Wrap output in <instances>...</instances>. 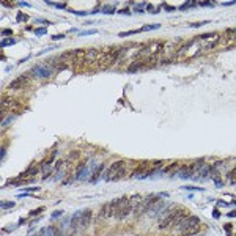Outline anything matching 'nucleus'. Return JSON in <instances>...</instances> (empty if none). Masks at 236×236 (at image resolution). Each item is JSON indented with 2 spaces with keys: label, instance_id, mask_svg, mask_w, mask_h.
Returning a JSON list of instances; mask_svg holds the SVG:
<instances>
[{
  "label": "nucleus",
  "instance_id": "f257e3e1",
  "mask_svg": "<svg viewBox=\"0 0 236 236\" xmlns=\"http://www.w3.org/2000/svg\"><path fill=\"white\" fill-rule=\"evenodd\" d=\"M126 49H123V47H120V49H110V52H107V54H104L102 57H101V60L96 63L98 65V68L99 69H107V68H110L112 65H115V62L118 58H120V55L124 52Z\"/></svg>",
  "mask_w": 236,
  "mask_h": 236
},
{
  "label": "nucleus",
  "instance_id": "f03ea898",
  "mask_svg": "<svg viewBox=\"0 0 236 236\" xmlns=\"http://www.w3.org/2000/svg\"><path fill=\"white\" fill-rule=\"evenodd\" d=\"M54 69L50 63H36L32 69L28 71L30 76H33L35 79H47L54 74Z\"/></svg>",
  "mask_w": 236,
  "mask_h": 236
},
{
  "label": "nucleus",
  "instance_id": "7ed1b4c3",
  "mask_svg": "<svg viewBox=\"0 0 236 236\" xmlns=\"http://www.w3.org/2000/svg\"><path fill=\"white\" fill-rule=\"evenodd\" d=\"M161 197H162V195L161 194H151V195H148L146 198H143V201H142V205L139 208H137L136 211H134V214L137 216V217H139V216H142V214H145V212H146L148 210H151V208L154 206V205L157 203V201L161 200Z\"/></svg>",
  "mask_w": 236,
  "mask_h": 236
},
{
  "label": "nucleus",
  "instance_id": "20e7f679",
  "mask_svg": "<svg viewBox=\"0 0 236 236\" xmlns=\"http://www.w3.org/2000/svg\"><path fill=\"white\" fill-rule=\"evenodd\" d=\"M131 212H132V208H131V205H129V198L127 197H120L115 219L117 220H123V219H126Z\"/></svg>",
  "mask_w": 236,
  "mask_h": 236
},
{
  "label": "nucleus",
  "instance_id": "39448f33",
  "mask_svg": "<svg viewBox=\"0 0 236 236\" xmlns=\"http://www.w3.org/2000/svg\"><path fill=\"white\" fill-rule=\"evenodd\" d=\"M118 201L120 198H115L112 200L110 203H106L99 211V219H110V217H115L117 214V208H118Z\"/></svg>",
  "mask_w": 236,
  "mask_h": 236
},
{
  "label": "nucleus",
  "instance_id": "423d86ee",
  "mask_svg": "<svg viewBox=\"0 0 236 236\" xmlns=\"http://www.w3.org/2000/svg\"><path fill=\"white\" fill-rule=\"evenodd\" d=\"M123 168H124V161H115L113 164H110L109 170L106 172V173H107L106 175V181H112L113 178L123 170Z\"/></svg>",
  "mask_w": 236,
  "mask_h": 236
},
{
  "label": "nucleus",
  "instance_id": "0eeeda50",
  "mask_svg": "<svg viewBox=\"0 0 236 236\" xmlns=\"http://www.w3.org/2000/svg\"><path fill=\"white\" fill-rule=\"evenodd\" d=\"M2 109H3V113L9 112V110H19V109H21V104H19L14 98L3 96L2 98Z\"/></svg>",
  "mask_w": 236,
  "mask_h": 236
},
{
  "label": "nucleus",
  "instance_id": "6e6552de",
  "mask_svg": "<svg viewBox=\"0 0 236 236\" xmlns=\"http://www.w3.org/2000/svg\"><path fill=\"white\" fill-rule=\"evenodd\" d=\"M28 80H30V74H28V73H25V74H22V76H19L18 79L13 80V82L9 83V88H11V90L22 88L24 85H27V83H28Z\"/></svg>",
  "mask_w": 236,
  "mask_h": 236
},
{
  "label": "nucleus",
  "instance_id": "1a4fd4ad",
  "mask_svg": "<svg viewBox=\"0 0 236 236\" xmlns=\"http://www.w3.org/2000/svg\"><path fill=\"white\" fill-rule=\"evenodd\" d=\"M197 224H200V219H198L197 216H187V217L184 219V220L181 222L180 225H178V230H180V231H183L184 228L192 227V225H197Z\"/></svg>",
  "mask_w": 236,
  "mask_h": 236
},
{
  "label": "nucleus",
  "instance_id": "9d476101",
  "mask_svg": "<svg viewBox=\"0 0 236 236\" xmlns=\"http://www.w3.org/2000/svg\"><path fill=\"white\" fill-rule=\"evenodd\" d=\"M101 52L98 49H88L85 55V63H98L101 60Z\"/></svg>",
  "mask_w": 236,
  "mask_h": 236
},
{
  "label": "nucleus",
  "instance_id": "9b49d317",
  "mask_svg": "<svg viewBox=\"0 0 236 236\" xmlns=\"http://www.w3.org/2000/svg\"><path fill=\"white\" fill-rule=\"evenodd\" d=\"M90 222H92V210H83V211H82V216H80V224H79V227L87 228V227L90 225Z\"/></svg>",
  "mask_w": 236,
  "mask_h": 236
},
{
  "label": "nucleus",
  "instance_id": "f8f14e48",
  "mask_svg": "<svg viewBox=\"0 0 236 236\" xmlns=\"http://www.w3.org/2000/svg\"><path fill=\"white\" fill-rule=\"evenodd\" d=\"M80 216H82V211H76V212H74V216L71 217L69 227H71V231H73V233H76L77 227H79V224H80Z\"/></svg>",
  "mask_w": 236,
  "mask_h": 236
},
{
  "label": "nucleus",
  "instance_id": "ddd939ff",
  "mask_svg": "<svg viewBox=\"0 0 236 236\" xmlns=\"http://www.w3.org/2000/svg\"><path fill=\"white\" fill-rule=\"evenodd\" d=\"M210 172H212V167H210V165H205L203 168H201L200 172H198V175H194V180H200V181H203V180H206L208 176H210Z\"/></svg>",
  "mask_w": 236,
  "mask_h": 236
},
{
  "label": "nucleus",
  "instance_id": "4468645a",
  "mask_svg": "<svg viewBox=\"0 0 236 236\" xmlns=\"http://www.w3.org/2000/svg\"><path fill=\"white\" fill-rule=\"evenodd\" d=\"M142 201H143V197H142L140 194H136V195H132V197H129V205H131V208H132V212L140 206Z\"/></svg>",
  "mask_w": 236,
  "mask_h": 236
},
{
  "label": "nucleus",
  "instance_id": "2eb2a0df",
  "mask_svg": "<svg viewBox=\"0 0 236 236\" xmlns=\"http://www.w3.org/2000/svg\"><path fill=\"white\" fill-rule=\"evenodd\" d=\"M198 231H200V224L184 228V230H183V231H180V233H181V236H194V235H197Z\"/></svg>",
  "mask_w": 236,
  "mask_h": 236
},
{
  "label": "nucleus",
  "instance_id": "dca6fc26",
  "mask_svg": "<svg viewBox=\"0 0 236 236\" xmlns=\"http://www.w3.org/2000/svg\"><path fill=\"white\" fill-rule=\"evenodd\" d=\"M176 173H178L180 178H192V167L191 165H184V167H181Z\"/></svg>",
  "mask_w": 236,
  "mask_h": 236
},
{
  "label": "nucleus",
  "instance_id": "f3484780",
  "mask_svg": "<svg viewBox=\"0 0 236 236\" xmlns=\"http://www.w3.org/2000/svg\"><path fill=\"white\" fill-rule=\"evenodd\" d=\"M104 170V164H99V167L96 168V170L93 172V175H92V178H90V183L94 184L98 180H99V176H101V172Z\"/></svg>",
  "mask_w": 236,
  "mask_h": 236
},
{
  "label": "nucleus",
  "instance_id": "a211bd4d",
  "mask_svg": "<svg viewBox=\"0 0 236 236\" xmlns=\"http://www.w3.org/2000/svg\"><path fill=\"white\" fill-rule=\"evenodd\" d=\"M145 66H146V65H145L143 62H134L132 65L127 68V73H131V74H132V73H137L140 68H145Z\"/></svg>",
  "mask_w": 236,
  "mask_h": 236
},
{
  "label": "nucleus",
  "instance_id": "6ab92c4d",
  "mask_svg": "<svg viewBox=\"0 0 236 236\" xmlns=\"http://www.w3.org/2000/svg\"><path fill=\"white\" fill-rule=\"evenodd\" d=\"M46 3L49 6H55V8H60V9L66 8V3H57V2H50V0H46Z\"/></svg>",
  "mask_w": 236,
  "mask_h": 236
},
{
  "label": "nucleus",
  "instance_id": "aec40b11",
  "mask_svg": "<svg viewBox=\"0 0 236 236\" xmlns=\"http://www.w3.org/2000/svg\"><path fill=\"white\" fill-rule=\"evenodd\" d=\"M0 208H2V211H5V210H11V208H14V201H2Z\"/></svg>",
  "mask_w": 236,
  "mask_h": 236
},
{
  "label": "nucleus",
  "instance_id": "412c9836",
  "mask_svg": "<svg viewBox=\"0 0 236 236\" xmlns=\"http://www.w3.org/2000/svg\"><path fill=\"white\" fill-rule=\"evenodd\" d=\"M13 44H16V39H13V38L2 39V43H0V46H2V47H8V46H13Z\"/></svg>",
  "mask_w": 236,
  "mask_h": 236
},
{
  "label": "nucleus",
  "instance_id": "4be33fe9",
  "mask_svg": "<svg viewBox=\"0 0 236 236\" xmlns=\"http://www.w3.org/2000/svg\"><path fill=\"white\" fill-rule=\"evenodd\" d=\"M159 24H156V25H143V27H142V28H139L140 30V32H150V30H157V28H159Z\"/></svg>",
  "mask_w": 236,
  "mask_h": 236
},
{
  "label": "nucleus",
  "instance_id": "5701e85b",
  "mask_svg": "<svg viewBox=\"0 0 236 236\" xmlns=\"http://www.w3.org/2000/svg\"><path fill=\"white\" fill-rule=\"evenodd\" d=\"M191 6H197V2H187V3H183V5L180 6L181 11H186V9H189Z\"/></svg>",
  "mask_w": 236,
  "mask_h": 236
},
{
  "label": "nucleus",
  "instance_id": "b1692460",
  "mask_svg": "<svg viewBox=\"0 0 236 236\" xmlns=\"http://www.w3.org/2000/svg\"><path fill=\"white\" fill-rule=\"evenodd\" d=\"M137 33H140V30H131V32H121V33H118V36H131V35H137Z\"/></svg>",
  "mask_w": 236,
  "mask_h": 236
},
{
  "label": "nucleus",
  "instance_id": "393cba45",
  "mask_svg": "<svg viewBox=\"0 0 236 236\" xmlns=\"http://www.w3.org/2000/svg\"><path fill=\"white\" fill-rule=\"evenodd\" d=\"M145 6H146V3H143V2H142V3H137V5L136 6H134V11H136V13H143L145 11Z\"/></svg>",
  "mask_w": 236,
  "mask_h": 236
},
{
  "label": "nucleus",
  "instance_id": "a878e982",
  "mask_svg": "<svg viewBox=\"0 0 236 236\" xmlns=\"http://www.w3.org/2000/svg\"><path fill=\"white\" fill-rule=\"evenodd\" d=\"M101 13H104V14H113V13H115V8H113V6H104V8L101 9Z\"/></svg>",
  "mask_w": 236,
  "mask_h": 236
},
{
  "label": "nucleus",
  "instance_id": "bb28decb",
  "mask_svg": "<svg viewBox=\"0 0 236 236\" xmlns=\"http://www.w3.org/2000/svg\"><path fill=\"white\" fill-rule=\"evenodd\" d=\"M178 165H180L178 162H175V164L168 165V167H167V168H165V170H164V173H168V172H172V170H176V168H178Z\"/></svg>",
  "mask_w": 236,
  "mask_h": 236
},
{
  "label": "nucleus",
  "instance_id": "cd10ccee",
  "mask_svg": "<svg viewBox=\"0 0 236 236\" xmlns=\"http://www.w3.org/2000/svg\"><path fill=\"white\" fill-rule=\"evenodd\" d=\"M230 183L231 184H236V168L230 172Z\"/></svg>",
  "mask_w": 236,
  "mask_h": 236
},
{
  "label": "nucleus",
  "instance_id": "c85d7f7f",
  "mask_svg": "<svg viewBox=\"0 0 236 236\" xmlns=\"http://www.w3.org/2000/svg\"><path fill=\"white\" fill-rule=\"evenodd\" d=\"M46 32H47V28H46V27H41V28H35V35H38V36L44 35Z\"/></svg>",
  "mask_w": 236,
  "mask_h": 236
},
{
  "label": "nucleus",
  "instance_id": "c756f323",
  "mask_svg": "<svg viewBox=\"0 0 236 236\" xmlns=\"http://www.w3.org/2000/svg\"><path fill=\"white\" fill-rule=\"evenodd\" d=\"M96 30H85V32H80V36H88V35H96Z\"/></svg>",
  "mask_w": 236,
  "mask_h": 236
},
{
  "label": "nucleus",
  "instance_id": "7c9ffc66",
  "mask_svg": "<svg viewBox=\"0 0 236 236\" xmlns=\"http://www.w3.org/2000/svg\"><path fill=\"white\" fill-rule=\"evenodd\" d=\"M43 211H44V208H36V210L30 211V216H38V214H41Z\"/></svg>",
  "mask_w": 236,
  "mask_h": 236
},
{
  "label": "nucleus",
  "instance_id": "2f4dec72",
  "mask_svg": "<svg viewBox=\"0 0 236 236\" xmlns=\"http://www.w3.org/2000/svg\"><path fill=\"white\" fill-rule=\"evenodd\" d=\"M13 35V30L11 28H3L2 30V36H11Z\"/></svg>",
  "mask_w": 236,
  "mask_h": 236
},
{
  "label": "nucleus",
  "instance_id": "473e14b6",
  "mask_svg": "<svg viewBox=\"0 0 236 236\" xmlns=\"http://www.w3.org/2000/svg\"><path fill=\"white\" fill-rule=\"evenodd\" d=\"M16 19H18V22H21V21H27V16L25 14H22V13H18V16H16Z\"/></svg>",
  "mask_w": 236,
  "mask_h": 236
},
{
  "label": "nucleus",
  "instance_id": "72a5a7b5",
  "mask_svg": "<svg viewBox=\"0 0 236 236\" xmlns=\"http://www.w3.org/2000/svg\"><path fill=\"white\" fill-rule=\"evenodd\" d=\"M208 22H210V21H203V22H194V24H191V27H194V28H195V27H201V25H205V24H208Z\"/></svg>",
  "mask_w": 236,
  "mask_h": 236
},
{
  "label": "nucleus",
  "instance_id": "f704fd0d",
  "mask_svg": "<svg viewBox=\"0 0 236 236\" xmlns=\"http://www.w3.org/2000/svg\"><path fill=\"white\" fill-rule=\"evenodd\" d=\"M123 176H124V168H123V170H121V172H120V173H118V175H117V176H115V178H113V180H112V181H118V180H121V178H123Z\"/></svg>",
  "mask_w": 236,
  "mask_h": 236
},
{
  "label": "nucleus",
  "instance_id": "c9c22d12",
  "mask_svg": "<svg viewBox=\"0 0 236 236\" xmlns=\"http://www.w3.org/2000/svg\"><path fill=\"white\" fill-rule=\"evenodd\" d=\"M183 189H187V191H203V187H194V186H184Z\"/></svg>",
  "mask_w": 236,
  "mask_h": 236
},
{
  "label": "nucleus",
  "instance_id": "e433bc0d",
  "mask_svg": "<svg viewBox=\"0 0 236 236\" xmlns=\"http://www.w3.org/2000/svg\"><path fill=\"white\" fill-rule=\"evenodd\" d=\"M13 118H14V115H11V117H8V118H5V120H3V123H2V126H3V127H5V126H6V124H8V123H9V121H11V120H13Z\"/></svg>",
  "mask_w": 236,
  "mask_h": 236
},
{
  "label": "nucleus",
  "instance_id": "4c0bfd02",
  "mask_svg": "<svg viewBox=\"0 0 236 236\" xmlns=\"http://www.w3.org/2000/svg\"><path fill=\"white\" fill-rule=\"evenodd\" d=\"M65 36H66V35H63V33H60V35H54V36H52V39H54V41H57V39H63V38H65Z\"/></svg>",
  "mask_w": 236,
  "mask_h": 236
},
{
  "label": "nucleus",
  "instance_id": "58836bf2",
  "mask_svg": "<svg viewBox=\"0 0 236 236\" xmlns=\"http://www.w3.org/2000/svg\"><path fill=\"white\" fill-rule=\"evenodd\" d=\"M36 22H39V24H44V25H50V24H52V22L46 21V19H36Z\"/></svg>",
  "mask_w": 236,
  "mask_h": 236
},
{
  "label": "nucleus",
  "instance_id": "ea45409f",
  "mask_svg": "<svg viewBox=\"0 0 236 236\" xmlns=\"http://www.w3.org/2000/svg\"><path fill=\"white\" fill-rule=\"evenodd\" d=\"M120 14H131V11H129V8H123V9H120Z\"/></svg>",
  "mask_w": 236,
  "mask_h": 236
},
{
  "label": "nucleus",
  "instance_id": "a19ab883",
  "mask_svg": "<svg viewBox=\"0 0 236 236\" xmlns=\"http://www.w3.org/2000/svg\"><path fill=\"white\" fill-rule=\"evenodd\" d=\"M212 217H214V219L220 217V212H219V210H214V212H212Z\"/></svg>",
  "mask_w": 236,
  "mask_h": 236
},
{
  "label": "nucleus",
  "instance_id": "79ce46f5",
  "mask_svg": "<svg viewBox=\"0 0 236 236\" xmlns=\"http://www.w3.org/2000/svg\"><path fill=\"white\" fill-rule=\"evenodd\" d=\"M62 214H63V211H55V212L52 214V219H57L58 216H62Z\"/></svg>",
  "mask_w": 236,
  "mask_h": 236
},
{
  "label": "nucleus",
  "instance_id": "37998d69",
  "mask_svg": "<svg viewBox=\"0 0 236 236\" xmlns=\"http://www.w3.org/2000/svg\"><path fill=\"white\" fill-rule=\"evenodd\" d=\"M198 5H201V6H212V3L211 2H200Z\"/></svg>",
  "mask_w": 236,
  "mask_h": 236
},
{
  "label": "nucleus",
  "instance_id": "c03bdc74",
  "mask_svg": "<svg viewBox=\"0 0 236 236\" xmlns=\"http://www.w3.org/2000/svg\"><path fill=\"white\" fill-rule=\"evenodd\" d=\"M224 228H225V230H227V231H228V236H231V235H230V230H231V225H230V224H227V225H225V227H224Z\"/></svg>",
  "mask_w": 236,
  "mask_h": 236
},
{
  "label": "nucleus",
  "instance_id": "a18cd8bd",
  "mask_svg": "<svg viewBox=\"0 0 236 236\" xmlns=\"http://www.w3.org/2000/svg\"><path fill=\"white\" fill-rule=\"evenodd\" d=\"M27 192H35V191H39V187H28V189H25Z\"/></svg>",
  "mask_w": 236,
  "mask_h": 236
},
{
  "label": "nucleus",
  "instance_id": "49530a36",
  "mask_svg": "<svg viewBox=\"0 0 236 236\" xmlns=\"http://www.w3.org/2000/svg\"><path fill=\"white\" fill-rule=\"evenodd\" d=\"M227 33H233V35H231V36H233V38L236 39V28H233V30H228Z\"/></svg>",
  "mask_w": 236,
  "mask_h": 236
},
{
  "label": "nucleus",
  "instance_id": "de8ad7c7",
  "mask_svg": "<svg viewBox=\"0 0 236 236\" xmlns=\"http://www.w3.org/2000/svg\"><path fill=\"white\" fill-rule=\"evenodd\" d=\"M5 156H6V150H5V148H2V161L5 159Z\"/></svg>",
  "mask_w": 236,
  "mask_h": 236
},
{
  "label": "nucleus",
  "instance_id": "09e8293b",
  "mask_svg": "<svg viewBox=\"0 0 236 236\" xmlns=\"http://www.w3.org/2000/svg\"><path fill=\"white\" fill-rule=\"evenodd\" d=\"M228 217H236V211H231V212H228Z\"/></svg>",
  "mask_w": 236,
  "mask_h": 236
},
{
  "label": "nucleus",
  "instance_id": "8fccbe9b",
  "mask_svg": "<svg viewBox=\"0 0 236 236\" xmlns=\"http://www.w3.org/2000/svg\"><path fill=\"white\" fill-rule=\"evenodd\" d=\"M225 6H230V5H235V2H224Z\"/></svg>",
  "mask_w": 236,
  "mask_h": 236
},
{
  "label": "nucleus",
  "instance_id": "3c124183",
  "mask_svg": "<svg viewBox=\"0 0 236 236\" xmlns=\"http://www.w3.org/2000/svg\"><path fill=\"white\" fill-rule=\"evenodd\" d=\"M21 5H22V6H30V3H28V2H21Z\"/></svg>",
  "mask_w": 236,
  "mask_h": 236
}]
</instances>
